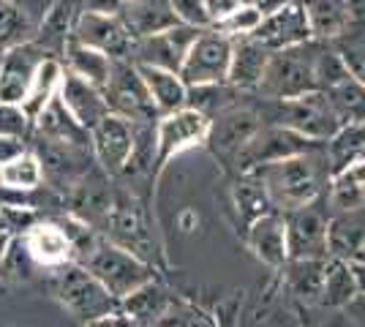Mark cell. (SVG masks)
<instances>
[{"label":"cell","mask_w":365,"mask_h":327,"mask_svg":"<svg viewBox=\"0 0 365 327\" xmlns=\"http://www.w3.org/2000/svg\"><path fill=\"white\" fill-rule=\"evenodd\" d=\"M289 259H330V210L324 199L284 213Z\"/></svg>","instance_id":"cell-11"},{"label":"cell","mask_w":365,"mask_h":327,"mask_svg":"<svg viewBox=\"0 0 365 327\" xmlns=\"http://www.w3.org/2000/svg\"><path fill=\"white\" fill-rule=\"evenodd\" d=\"M28 150V140H19V137H0V167L9 164L11 158H16L19 153Z\"/></svg>","instance_id":"cell-44"},{"label":"cell","mask_w":365,"mask_h":327,"mask_svg":"<svg viewBox=\"0 0 365 327\" xmlns=\"http://www.w3.org/2000/svg\"><path fill=\"white\" fill-rule=\"evenodd\" d=\"M319 47V38H311V41L297 44V47L273 52L267 68H264V77H262L254 95L281 101V98H297V95L305 93H317L319 90V79H317Z\"/></svg>","instance_id":"cell-3"},{"label":"cell","mask_w":365,"mask_h":327,"mask_svg":"<svg viewBox=\"0 0 365 327\" xmlns=\"http://www.w3.org/2000/svg\"><path fill=\"white\" fill-rule=\"evenodd\" d=\"M79 265L101 281L107 286V292L118 303H120L123 297L131 295L134 289H139L142 284L153 281L155 273H158L153 265L142 262L131 251H125L123 246L112 243L107 237H98V243L93 246V251Z\"/></svg>","instance_id":"cell-6"},{"label":"cell","mask_w":365,"mask_h":327,"mask_svg":"<svg viewBox=\"0 0 365 327\" xmlns=\"http://www.w3.org/2000/svg\"><path fill=\"white\" fill-rule=\"evenodd\" d=\"M41 186H44V167H41V161H38L33 147H28L25 153H19L9 164L0 167V188L36 191Z\"/></svg>","instance_id":"cell-34"},{"label":"cell","mask_w":365,"mask_h":327,"mask_svg":"<svg viewBox=\"0 0 365 327\" xmlns=\"http://www.w3.org/2000/svg\"><path fill=\"white\" fill-rule=\"evenodd\" d=\"M365 246V207L330 213V256L354 259Z\"/></svg>","instance_id":"cell-32"},{"label":"cell","mask_w":365,"mask_h":327,"mask_svg":"<svg viewBox=\"0 0 365 327\" xmlns=\"http://www.w3.org/2000/svg\"><path fill=\"white\" fill-rule=\"evenodd\" d=\"M46 286L52 297L63 303L68 311L74 313L76 319L82 322H91L98 316H107V313L118 311L120 303L107 292V286L96 279L93 273H88L82 265L68 262L55 270H46Z\"/></svg>","instance_id":"cell-5"},{"label":"cell","mask_w":365,"mask_h":327,"mask_svg":"<svg viewBox=\"0 0 365 327\" xmlns=\"http://www.w3.org/2000/svg\"><path fill=\"white\" fill-rule=\"evenodd\" d=\"M36 36V25L16 0H0V52Z\"/></svg>","instance_id":"cell-37"},{"label":"cell","mask_w":365,"mask_h":327,"mask_svg":"<svg viewBox=\"0 0 365 327\" xmlns=\"http://www.w3.org/2000/svg\"><path fill=\"white\" fill-rule=\"evenodd\" d=\"M354 267V276H357V284H360V292L365 295V262H351Z\"/></svg>","instance_id":"cell-48"},{"label":"cell","mask_w":365,"mask_h":327,"mask_svg":"<svg viewBox=\"0 0 365 327\" xmlns=\"http://www.w3.org/2000/svg\"><path fill=\"white\" fill-rule=\"evenodd\" d=\"M33 131V120L25 115L22 104L0 101V137H19L28 140Z\"/></svg>","instance_id":"cell-41"},{"label":"cell","mask_w":365,"mask_h":327,"mask_svg":"<svg viewBox=\"0 0 365 327\" xmlns=\"http://www.w3.org/2000/svg\"><path fill=\"white\" fill-rule=\"evenodd\" d=\"M58 98H61L63 107L68 109V115H71L82 128H88V131H91L93 125L98 123L104 115H109V104H107L104 90L91 85L88 79L71 74V71L63 74V85H61Z\"/></svg>","instance_id":"cell-20"},{"label":"cell","mask_w":365,"mask_h":327,"mask_svg":"<svg viewBox=\"0 0 365 327\" xmlns=\"http://www.w3.org/2000/svg\"><path fill=\"white\" fill-rule=\"evenodd\" d=\"M79 11H82V0H55V6L49 9V14L44 16V22L38 25L33 41L41 44L49 55L61 58L66 41L74 36V25H76Z\"/></svg>","instance_id":"cell-24"},{"label":"cell","mask_w":365,"mask_h":327,"mask_svg":"<svg viewBox=\"0 0 365 327\" xmlns=\"http://www.w3.org/2000/svg\"><path fill=\"white\" fill-rule=\"evenodd\" d=\"M357 295H360V284H357L351 262L349 259L330 256L327 259V270H324L319 306L327 308V311H344Z\"/></svg>","instance_id":"cell-28"},{"label":"cell","mask_w":365,"mask_h":327,"mask_svg":"<svg viewBox=\"0 0 365 327\" xmlns=\"http://www.w3.org/2000/svg\"><path fill=\"white\" fill-rule=\"evenodd\" d=\"M76 41L107 52L109 58H128L134 47V36L120 14H101V11H79L74 25Z\"/></svg>","instance_id":"cell-16"},{"label":"cell","mask_w":365,"mask_h":327,"mask_svg":"<svg viewBox=\"0 0 365 327\" xmlns=\"http://www.w3.org/2000/svg\"><path fill=\"white\" fill-rule=\"evenodd\" d=\"M308 14V25L314 38L338 41L349 36V9L346 0H300Z\"/></svg>","instance_id":"cell-29"},{"label":"cell","mask_w":365,"mask_h":327,"mask_svg":"<svg viewBox=\"0 0 365 327\" xmlns=\"http://www.w3.org/2000/svg\"><path fill=\"white\" fill-rule=\"evenodd\" d=\"M229 207L237 221V232L243 234L259 216L275 210L270 202V194L264 183L259 180L254 172H237L232 186H229Z\"/></svg>","instance_id":"cell-22"},{"label":"cell","mask_w":365,"mask_h":327,"mask_svg":"<svg viewBox=\"0 0 365 327\" xmlns=\"http://www.w3.org/2000/svg\"><path fill=\"white\" fill-rule=\"evenodd\" d=\"M49 58L41 44L36 41H22L14 47L3 49L0 52V101H9V104H22L25 90L31 85L33 74L41 63Z\"/></svg>","instance_id":"cell-17"},{"label":"cell","mask_w":365,"mask_h":327,"mask_svg":"<svg viewBox=\"0 0 365 327\" xmlns=\"http://www.w3.org/2000/svg\"><path fill=\"white\" fill-rule=\"evenodd\" d=\"M131 3H137V0H120V6H131Z\"/></svg>","instance_id":"cell-52"},{"label":"cell","mask_w":365,"mask_h":327,"mask_svg":"<svg viewBox=\"0 0 365 327\" xmlns=\"http://www.w3.org/2000/svg\"><path fill=\"white\" fill-rule=\"evenodd\" d=\"M324 204L330 213L365 207V158H354L346 167L333 172L330 188L324 194Z\"/></svg>","instance_id":"cell-23"},{"label":"cell","mask_w":365,"mask_h":327,"mask_svg":"<svg viewBox=\"0 0 365 327\" xmlns=\"http://www.w3.org/2000/svg\"><path fill=\"white\" fill-rule=\"evenodd\" d=\"M120 16L134 38L150 36V33H158L180 22L169 0H137L131 6H123Z\"/></svg>","instance_id":"cell-31"},{"label":"cell","mask_w":365,"mask_h":327,"mask_svg":"<svg viewBox=\"0 0 365 327\" xmlns=\"http://www.w3.org/2000/svg\"><path fill=\"white\" fill-rule=\"evenodd\" d=\"M232 36L215 31V28H205L194 38V44L188 49L185 61L180 66V79L188 88H199V85H218V82H229V63H232Z\"/></svg>","instance_id":"cell-10"},{"label":"cell","mask_w":365,"mask_h":327,"mask_svg":"<svg viewBox=\"0 0 365 327\" xmlns=\"http://www.w3.org/2000/svg\"><path fill=\"white\" fill-rule=\"evenodd\" d=\"M61 61H63V66H66V71L88 79L91 85L104 90L109 82V74H112L115 58H109L107 52H101V49H96V47H88V44H82V41H76V38H68L66 47H63Z\"/></svg>","instance_id":"cell-26"},{"label":"cell","mask_w":365,"mask_h":327,"mask_svg":"<svg viewBox=\"0 0 365 327\" xmlns=\"http://www.w3.org/2000/svg\"><path fill=\"white\" fill-rule=\"evenodd\" d=\"M85 327H137L125 313L118 308V311L107 313V316H98V319H91V322H85Z\"/></svg>","instance_id":"cell-46"},{"label":"cell","mask_w":365,"mask_h":327,"mask_svg":"<svg viewBox=\"0 0 365 327\" xmlns=\"http://www.w3.org/2000/svg\"><path fill=\"white\" fill-rule=\"evenodd\" d=\"M104 95H107L109 112L123 115L134 123H155L161 118L148 88H145V79L139 74L137 63L128 58H115Z\"/></svg>","instance_id":"cell-12"},{"label":"cell","mask_w":365,"mask_h":327,"mask_svg":"<svg viewBox=\"0 0 365 327\" xmlns=\"http://www.w3.org/2000/svg\"><path fill=\"white\" fill-rule=\"evenodd\" d=\"M6 246H9V234H0V265H3V254H6Z\"/></svg>","instance_id":"cell-49"},{"label":"cell","mask_w":365,"mask_h":327,"mask_svg":"<svg viewBox=\"0 0 365 327\" xmlns=\"http://www.w3.org/2000/svg\"><path fill=\"white\" fill-rule=\"evenodd\" d=\"M210 131V118L194 107L175 109L155 120V183L167 172L172 158L182 156L194 147H205Z\"/></svg>","instance_id":"cell-8"},{"label":"cell","mask_w":365,"mask_h":327,"mask_svg":"<svg viewBox=\"0 0 365 327\" xmlns=\"http://www.w3.org/2000/svg\"><path fill=\"white\" fill-rule=\"evenodd\" d=\"M137 142V123L109 112L91 128V147L96 164L107 172L109 177H118Z\"/></svg>","instance_id":"cell-14"},{"label":"cell","mask_w":365,"mask_h":327,"mask_svg":"<svg viewBox=\"0 0 365 327\" xmlns=\"http://www.w3.org/2000/svg\"><path fill=\"white\" fill-rule=\"evenodd\" d=\"M314 147H322V142L305 140L303 134L292 131L287 125L262 123V128H259L257 134L240 147V153L235 156L229 172L237 175V172L259 170V167H264V164H273V161H281V158L297 156V153L314 150Z\"/></svg>","instance_id":"cell-9"},{"label":"cell","mask_w":365,"mask_h":327,"mask_svg":"<svg viewBox=\"0 0 365 327\" xmlns=\"http://www.w3.org/2000/svg\"><path fill=\"white\" fill-rule=\"evenodd\" d=\"M333 44H335V49H338V55H341L344 66H346L349 77L357 79L360 85H365V36H360V33H349V36L338 38V41H333Z\"/></svg>","instance_id":"cell-39"},{"label":"cell","mask_w":365,"mask_h":327,"mask_svg":"<svg viewBox=\"0 0 365 327\" xmlns=\"http://www.w3.org/2000/svg\"><path fill=\"white\" fill-rule=\"evenodd\" d=\"M324 93H327L330 104L335 107L338 118L344 123H365V85L346 77L344 82L333 85Z\"/></svg>","instance_id":"cell-35"},{"label":"cell","mask_w":365,"mask_h":327,"mask_svg":"<svg viewBox=\"0 0 365 327\" xmlns=\"http://www.w3.org/2000/svg\"><path fill=\"white\" fill-rule=\"evenodd\" d=\"M251 95V93H248ZM243 95L237 104L221 109L218 115L210 118V131H207V140H205V147L210 150V156L224 164V167H232L235 156L240 153L245 142L257 134L264 118L257 107V98H248Z\"/></svg>","instance_id":"cell-7"},{"label":"cell","mask_w":365,"mask_h":327,"mask_svg":"<svg viewBox=\"0 0 365 327\" xmlns=\"http://www.w3.org/2000/svg\"><path fill=\"white\" fill-rule=\"evenodd\" d=\"M0 234H6V224H3V213H0Z\"/></svg>","instance_id":"cell-51"},{"label":"cell","mask_w":365,"mask_h":327,"mask_svg":"<svg viewBox=\"0 0 365 327\" xmlns=\"http://www.w3.org/2000/svg\"><path fill=\"white\" fill-rule=\"evenodd\" d=\"M172 292L158 279L142 284L128 297L120 300V311L134 322L137 327H155V322L164 316V311L172 303Z\"/></svg>","instance_id":"cell-25"},{"label":"cell","mask_w":365,"mask_h":327,"mask_svg":"<svg viewBox=\"0 0 365 327\" xmlns=\"http://www.w3.org/2000/svg\"><path fill=\"white\" fill-rule=\"evenodd\" d=\"M251 172L264 183L270 202L281 213L324 199L330 188V177H333V167H330L324 145L297 153V156L273 161V164H264Z\"/></svg>","instance_id":"cell-1"},{"label":"cell","mask_w":365,"mask_h":327,"mask_svg":"<svg viewBox=\"0 0 365 327\" xmlns=\"http://www.w3.org/2000/svg\"><path fill=\"white\" fill-rule=\"evenodd\" d=\"M344 311L349 313L351 322H354L357 327H365V295H363V292L354 297V300H351V303L346 306V308H344Z\"/></svg>","instance_id":"cell-47"},{"label":"cell","mask_w":365,"mask_h":327,"mask_svg":"<svg viewBox=\"0 0 365 327\" xmlns=\"http://www.w3.org/2000/svg\"><path fill=\"white\" fill-rule=\"evenodd\" d=\"M104 237L131 251L142 262L153 265L155 270L167 265L164 256V243L150 218V202L139 197L137 191L125 188L115 180L112 191V204H109L107 221H104Z\"/></svg>","instance_id":"cell-2"},{"label":"cell","mask_w":365,"mask_h":327,"mask_svg":"<svg viewBox=\"0 0 365 327\" xmlns=\"http://www.w3.org/2000/svg\"><path fill=\"white\" fill-rule=\"evenodd\" d=\"M63 74H66V66H63V61L55 58V55H49V58L36 68L31 85H28V90H25V98H22V109H25V115H28L31 120H36L46 109V104L61 93Z\"/></svg>","instance_id":"cell-30"},{"label":"cell","mask_w":365,"mask_h":327,"mask_svg":"<svg viewBox=\"0 0 365 327\" xmlns=\"http://www.w3.org/2000/svg\"><path fill=\"white\" fill-rule=\"evenodd\" d=\"M243 243L248 246V251L257 256L259 262L281 270V267L289 262L284 213H281V210H270V213L259 216L243 232Z\"/></svg>","instance_id":"cell-19"},{"label":"cell","mask_w":365,"mask_h":327,"mask_svg":"<svg viewBox=\"0 0 365 327\" xmlns=\"http://www.w3.org/2000/svg\"><path fill=\"white\" fill-rule=\"evenodd\" d=\"M251 36L257 41H262L270 52L297 47V44H305V41L314 38L311 25H308V14H305L300 0H289V3L278 6L273 11H267Z\"/></svg>","instance_id":"cell-15"},{"label":"cell","mask_w":365,"mask_h":327,"mask_svg":"<svg viewBox=\"0 0 365 327\" xmlns=\"http://www.w3.org/2000/svg\"><path fill=\"white\" fill-rule=\"evenodd\" d=\"M349 9V33L365 36V0H346Z\"/></svg>","instance_id":"cell-45"},{"label":"cell","mask_w":365,"mask_h":327,"mask_svg":"<svg viewBox=\"0 0 365 327\" xmlns=\"http://www.w3.org/2000/svg\"><path fill=\"white\" fill-rule=\"evenodd\" d=\"M137 68L145 79V88H148L158 115H169V112L182 109L188 104V85L182 82L178 71L158 68V66H139V63Z\"/></svg>","instance_id":"cell-27"},{"label":"cell","mask_w":365,"mask_h":327,"mask_svg":"<svg viewBox=\"0 0 365 327\" xmlns=\"http://www.w3.org/2000/svg\"><path fill=\"white\" fill-rule=\"evenodd\" d=\"M243 95H248V93L237 90V88H235V85H229V82H218V85H199V88H188V104H185V107H194V109H199L202 115L213 118V115H218L221 109L237 104Z\"/></svg>","instance_id":"cell-36"},{"label":"cell","mask_w":365,"mask_h":327,"mask_svg":"<svg viewBox=\"0 0 365 327\" xmlns=\"http://www.w3.org/2000/svg\"><path fill=\"white\" fill-rule=\"evenodd\" d=\"M351 262H365V246H363V249H360V254H357V256H354Z\"/></svg>","instance_id":"cell-50"},{"label":"cell","mask_w":365,"mask_h":327,"mask_svg":"<svg viewBox=\"0 0 365 327\" xmlns=\"http://www.w3.org/2000/svg\"><path fill=\"white\" fill-rule=\"evenodd\" d=\"M257 98V107L264 118V123H278L287 125L292 131L303 134L305 140L324 142L338 134V128L344 125V120L338 118L335 107L330 104V98L324 90L317 93H305L297 98H281V101H270V98Z\"/></svg>","instance_id":"cell-4"},{"label":"cell","mask_w":365,"mask_h":327,"mask_svg":"<svg viewBox=\"0 0 365 327\" xmlns=\"http://www.w3.org/2000/svg\"><path fill=\"white\" fill-rule=\"evenodd\" d=\"M243 3L245 0H202V11L207 16V25L215 28V25H221L227 16L235 14Z\"/></svg>","instance_id":"cell-43"},{"label":"cell","mask_w":365,"mask_h":327,"mask_svg":"<svg viewBox=\"0 0 365 327\" xmlns=\"http://www.w3.org/2000/svg\"><path fill=\"white\" fill-rule=\"evenodd\" d=\"M281 270L287 273V286L292 295L305 306H319L327 259H289Z\"/></svg>","instance_id":"cell-33"},{"label":"cell","mask_w":365,"mask_h":327,"mask_svg":"<svg viewBox=\"0 0 365 327\" xmlns=\"http://www.w3.org/2000/svg\"><path fill=\"white\" fill-rule=\"evenodd\" d=\"M270 49L254 36H240L232 41V63H229V85L243 93H257L264 68L270 63Z\"/></svg>","instance_id":"cell-21"},{"label":"cell","mask_w":365,"mask_h":327,"mask_svg":"<svg viewBox=\"0 0 365 327\" xmlns=\"http://www.w3.org/2000/svg\"><path fill=\"white\" fill-rule=\"evenodd\" d=\"M22 246L38 270H55L71 262V237L58 218H38L25 234H19Z\"/></svg>","instance_id":"cell-18"},{"label":"cell","mask_w":365,"mask_h":327,"mask_svg":"<svg viewBox=\"0 0 365 327\" xmlns=\"http://www.w3.org/2000/svg\"><path fill=\"white\" fill-rule=\"evenodd\" d=\"M262 16L264 11L259 9L257 3H243L237 11L232 16H227L221 25H215V31L227 33L232 38H240V36H251V33L259 28V22H262Z\"/></svg>","instance_id":"cell-40"},{"label":"cell","mask_w":365,"mask_h":327,"mask_svg":"<svg viewBox=\"0 0 365 327\" xmlns=\"http://www.w3.org/2000/svg\"><path fill=\"white\" fill-rule=\"evenodd\" d=\"M202 31L205 28H194V25L178 22L172 28H164V31L150 33V36L134 38V47H131L128 61L139 63V66H158V68H169V71H180L188 49H191L194 38Z\"/></svg>","instance_id":"cell-13"},{"label":"cell","mask_w":365,"mask_h":327,"mask_svg":"<svg viewBox=\"0 0 365 327\" xmlns=\"http://www.w3.org/2000/svg\"><path fill=\"white\" fill-rule=\"evenodd\" d=\"M169 3H172V9H175L180 22L194 25V28H210L207 16L202 11V0H169Z\"/></svg>","instance_id":"cell-42"},{"label":"cell","mask_w":365,"mask_h":327,"mask_svg":"<svg viewBox=\"0 0 365 327\" xmlns=\"http://www.w3.org/2000/svg\"><path fill=\"white\" fill-rule=\"evenodd\" d=\"M155 327H215V322L202 311V308L185 303V300L172 297L169 308L164 311V316L155 322Z\"/></svg>","instance_id":"cell-38"}]
</instances>
